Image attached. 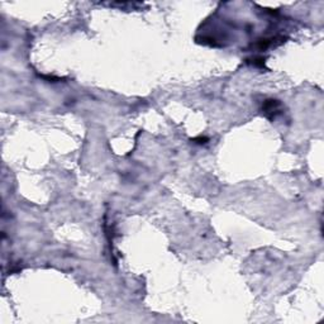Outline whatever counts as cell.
<instances>
[{
  "instance_id": "6da1fadb",
  "label": "cell",
  "mask_w": 324,
  "mask_h": 324,
  "mask_svg": "<svg viewBox=\"0 0 324 324\" xmlns=\"http://www.w3.org/2000/svg\"><path fill=\"white\" fill-rule=\"evenodd\" d=\"M262 110L265 116L267 117L268 119L273 121V119L276 118L280 113H281L282 110V105L279 100H275V99H268L263 103L262 105Z\"/></svg>"
}]
</instances>
